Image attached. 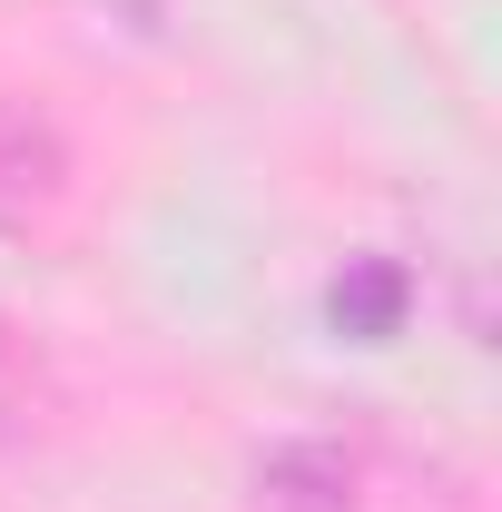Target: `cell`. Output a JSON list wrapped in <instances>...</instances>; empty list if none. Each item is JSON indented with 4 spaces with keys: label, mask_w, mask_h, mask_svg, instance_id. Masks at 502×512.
I'll return each mask as SVG.
<instances>
[{
    "label": "cell",
    "mask_w": 502,
    "mask_h": 512,
    "mask_svg": "<svg viewBox=\"0 0 502 512\" xmlns=\"http://www.w3.org/2000/svg\"><path fill=\"white\" fill-rule=\"evenodd\" d=\"M247 512H355V463L335 444H266L247 463Z\"/></svg>",
    "instance_id": "1"
},
{
    "label": "cell",
    "mask_w": 502,
    "mask_h": 512,
    "mask_svg": "<svg viewBox=\"0 0 502 512\" xmlns=\"http://www.w3.org/2000/svg\"><path fill=\"white\" fill-rule=\"evenodd\" d=\"M404 316H414V276L394 256H345V276L325 286V325L345 345H384V335H404Z\"/></svg>",
    "instance_id": "2"
},
{
    "label": "cell",
    "mask_w": 502,
    "mask_h": 512,
    "mask_svg": "<svg viewBox=\"0 0 502 512\" xmlns=\"http://www.w3.org/2000/svg\"><path fill=\"white\" fill-rule=\"evenodd\" d=\"M0 444H10V404H0Z\"/></svg>",
    "instance_id": "4"
},
{
    "label": "cell",
    "mask_w": 502,
    "mask_h": 512,
    "mask_svg": "<svg viewBox=\"0 0 502 512\" xmlns=\"http://www.w3.org/2000/svg\"><path fill=\"white\" fill-rule=\"evenodd\" d=\"M69 188V148L50 119L0 109V197H60Z\"/></svg>",
    "instance_id": "3"
}]
</instances>
